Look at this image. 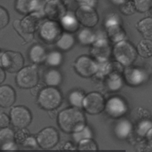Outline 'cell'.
<instances>
[{
  "label": "cell",
  "mask_w": 152,
  "mask_h": 152,
  "mask_svg": "<svg viewBox=\"0 0 152 152\" xmlns=\"http://www.w3.org/2000/svg\"><path fill=\"white\" fill-rule=\"evenodd\" d=\"M120 11L126 15H129L134 14L135 12V8L133 1H125L120 5Z\"/></svg>",
  "instance_id": "cell-36"
},
{
  "label": "cell",
  "mask_w": 152,
  "mask_h": 152,
  "mask_svg": "<svg viewBox=\"0 0 152 152\" xmlns=\"http://www.w3.org/2000/svg\"><path fill=\"white\" fill-rule=\"evenodd\" d=\"M61 26L67 33H72L77 31L79 27L78 20L74 15L71 14L64 15L61 18Z\"/></svg>",
  "instance_id": "cell-19"
},
{
  "label": "cell",
  "mask_w": 152,
  "mask_h": 152,
  "mask_svg": "<svg viewBox=\"0 0 152 152\" xmlns=\"http://www.w3.org/2000/svg\"><path fill=\"white\" fill-rule=\"evenodd\" d=\"M9 15L7 10L0 7V28L5 27L8 23Z\"/></svg>",
  "instance_id": "cell-37"
},
{
  "label": "cell",
  "mask_w": 152,
  "mask_h": 152,
  "mask_svg": "<svg viewBox=\"0 0 152 152\" xmlns=\"http://www.w3.org/2000/svg\"><path fill=\"white\" fill-rule=\"evenodd\" d=\"M65 11V7L59 0H51L46 5L45 12L52 20L62 18Z\"/></svg>",
  "instance_id": "cell-15"
},
{
  "label": "cell",
  "mask_w": 152,
  "mask_h": 152,
  "mask_svg": "<svg viewBox=\"0 0 152 152\" xmlns=\"http://www.w3.org/2000/svg\"><path fill=\"white\" fill-rule=\"evenodd\" d=\"M125 78L127 83L132 86H138L147 79L146 72L137 68H128L125 70Z\"/></svg>",
  "instance_id": "cell-14"
},
{
  "label": "cell",
  "mask_w": 152,
  "mask_h": 152,
  "mask_svg": "<svg viewBox=\"0 0 152 152\" xmlns=\"http://www.w3.org/2000/svg\"><path fill=\"white\" fill-rule=\"evenodd\" d=\"M83 107L90 114H97L104 108V99L100 93H90L84 96Z\"/></svg>",
  "instance_id": "cell-10"
},
{
  "label": "cell",
  "mask_w": 152,
  "mask_h": 152,
  "mask_svg": "<svg viewBox=\"0 0 152 152\" xmlns=\"http://www.w3.org/2000/svg\"><path fill=\"white\" fill-rule=\"evenodd\" d=\"M38 81V72L34 66H27L17 72L16 83L22 88H32L37 84Z\"/></svg>",
  "instance_id": "cell-4"
},
{
  "label": "cell",
  "mask_w": 152,
  "mask_h": 152,
  "mask_svg": "<svg viewBox=\"0 0 152 152\" xmlns=\"http://www.w3.org/2000/svg\"><path fill=\"white\" fill-rule=\"evenodd\" d=\"M91 137L92 132L91 129L86 126H85L82 129L73 133V138L78 143L83 140L90 139Z\"/></svg>",
  "instance_id": "cell-32"
},
{
  "label": "cell",
  "mask_w": 152,
  "mask_h": 152,
  "mask_svg": "<svg viewBox=\"0 0 152 152\" xmlns=\"http://www.w3.org/2000/svg\"><path fill=\"white\" fill-rule=\"evenodd\" d=\"M10 117L4 112H0V128L8 127L10 123Z\"/></svg>",
  "instance_id": "cell-38"
},
{
  "label": "cell",
  "mask_w": 152,
  "mask_h": 152,
  "mask_svg": "<svg viewBox=\"0 0 152 152\" xmlns=\"http://www.w3.org/2000/svg\"><path fill=\"white\" fill-rule=\"evenodd\" d=\"M110 1H112L113 4L116 5H121L126 1V0H110Z\"/></svg>",
  "instance_id": "cell-42"
},
{
  "label": "cell",
  "mask_w": 152,
  "mask_h": 152,
  "mask_svg": "<svg viewBox=\"0 0 152 152\" xmlns=\"http://www.w3.org/2000/svg\"><path fill=\"white\" fill-rule=\"evenodd\" d=\"M137 51L140 56L149 58L152 55V42L150 39L141 40L137 46Z\"/></svg>",
  "instance_id": "cell-26"
},
{
  "label": "cell",
  "mask_w": 152,
  "mask_h": 152,
  "mask_svg": "<svg viewBox=\"0 0 152 152\" xmlns=\"http://www.w3.org/2000/svg\"><path fill=\"white\" fill-rule=\"evenodd\" d=\"M113 55L119 63L124 66H129L136 59L137 51L129 42L120 41L114 47Z\"/></svg>",
  "instance_id": "cell-3"
},
{
  "label": "cell",
  "mask_w": 152,
  "mask_h": 152,
  "mask_svg": "<svg viewBox=\"0 0 152 152\" xmlns=\"http://www.w3.org/2000/svg\"><path fill=\"white\" fill-rule=\"evenodd\" d=\"M29 58L34 63H41L46 59V53L45 48L39 45L33 46L29 51Z\"/></svg>",
  "instance_id": "cell-21"
},
{
  "label": "cell",
  "mask_w": 152,
  "mask_h": 152,
  "mask_svg": "<svg viewBox=\"0 0 152 152\" xmlns=\"http://www.w3.org/2000/svg\"><path fill=\"white\" fill-rule=\"evenodd\" d=\"M62 34V27L56 21L48 20L39 27V36L47 43H52L58 40Z\"/></svg>",
  "instance_id": "cell-6"
},
{
  "label": "cell",
  "mask_w": 152,
  "mask_h": 152,
  "mask_svg": "<svg viewBox=\"0 0 152 152\" xmlns=\"http://www.w3.org/2000/svg\"><path fill=\"white\" fill-rule=\"evenodd\" d=\"M45 81L46 84L49 86H56L61 83L62 76L58 71L53 69H50L45 75Z\"/></svg>",
  "instance_id": "cell-25"
},
{
  "label": "cell",
  "mask_w": 152,
  "mask_h": 152,
  "mask_svg": "<svg viewBox=\"0 0 152 152\" xmlns=\"http://www.w3.org/2000/svg\"><path fill=\"white\" fill-rule=\"evenodd\" d=\"M58 123L61 128L66 132H75L86 126L83 113L76 107L63 110L58 115Z\"/></svg>",
  "instance_id": "cell-1"
},
{
  "label": "cell",
  "mask_w": 152,
  "mask_h": 152,
  "mask_svg": "<svg viewBox=\"0 0 152 152\" xmlns=\"http://www.w3.org/2000/svg\"><path fill=\"white\" fill-rule=\"evenodd\" d=\"M62 96L60 92L52 87L43 89L39 93L38 101L45 109L51 110L57 107L61 103Z\"/></svg>",
  "instance_id": "cell-5"
},
{
  "label": "cell",
  "mask_w": 152,
  "mask_h": 152,
  "mask_svg": "<svg viewBox=\"0 0 152 152\" xmlns=\"http://www.w3.org/2000/svg\"><path fill=\"white\" fill-rule=\"evenodd\" d=\"M109 36L111 40L115 42H120L125 37L124 31L117 24L115 21L114 23H107Z\"/></svg>",
  "instance_id": "cell-24"
},
{
  "label": "cell",
  "mask_w": 152,
  "mask_h": 152,
  "mask_svg": "<svg viewBox=\"0 0 152 152\" xmlns=\"http://www.w3.org/2000/svg\"><path fill=\"white\" fill-rule=\"evenodd\" d=\"M104 107L106 112L114 118L121 116L127 111V106L125 102L119 97L110 98L104 104Z\"/></svg>",
  "instance_id": "cell-13"
},
{
  "label": "cell",
  "mask_w": 152,
  "mask_h": 152,
  "mask_svg": "<svg viewBox=\"0 0 152 152\" xmlns=\"http://www.w3.org/2000/svg\"><path fill=\"white\" fill-rule=\"evenodd\" d=\"M139 31L145 37H150L152 35V20L151 18L148 17L141 20L137 26Z\"/></svg>",
  "instance_id": "cell-27"
},
{
  "label": "cell",
  "mask_w": 152,
  "mask_h": 152,
  "mask_svg": "<svg viewBox=\"0 0 152 152\" xmlns=\"http://www.w3.org/2000/svg\"><path fill=\"white\" fill-rule=\"evenodd\" d=\"M1 60L2 67L11 73L18 72L24 65V58L22 55L17 52L6 51L2 55Z\"/></svg>",
  "instance_id": "cell-7"
},
{
  "label": "cell",
  "mask_w": 152,
  "mask_h": 152,
  "mask_svg": "<svg viewBox=\"0 0 152 152\" xmlns=\"http://www.w3.org/2000/svg\"><path fill=\"white\" fill-rule=\"evenodd\" d=\"M37 142L43 148L48 149L54 147L58 141V134L52 127L42 129L37 136Z\"/></svg>",
  "instance_id": "cell-12"
},
{
  "label": "cell",
  "mask_w": 152,
  "mask_h": 152,
  "mask_svg": "<svg viewBox=\"0 0 152 152\" xmlns=\"http://www.w3.org/2000/svg\"><path fill=\"white\" fill-rule=\"evenodd\" d=\"M10 118L14 126L23 129L30 124L31 115L29 110L26 107L18 106L11 109Z\"/></svg>",
  "instance_id": "cell-8"
},
{
  "label": "cell",
  "mask_w": 152,
  "mask_h": 152,
  "mask_svg": "<svg viewBox=\"0 0 152 152\" xmlns=\"http://www.w3.org/2000/svg\"><path fill=\"white\" fill-rule=\"evenodd\" d=\"M77 20L87 27H93L98 22L99 17L96 10L90 5H83L76 11Z\"/></svg>",
  "instance_id": "cell-9"
},
{
  "label": "cell",
  "mask_w": 152,
  "mask_h": 152,
  "mask_svg": "<svg viewBox=\"0 0 152 152\" xmlns=\"http://www.w3.org/2000/svg\"><path fill=\"white\" fill-rule=\"evenodd\" d=\"M152 123L149 120H143L141 121L137 126V132L140 136H144L148 131L151 129Z\"/></svg>",
  "instance_id": "cell-35"
},
{
  "label": "cell",
  "mask_w": 152,
  "mask_h": 152,
  "mask_svg": "<svg viewBox=\"0 0 152 152\" xmlns=\"http://www.w3.org/2000/svg\"><path fill=\"white\" fill-rule=\"evenodd\" d=\"M84 98V96L83 93L80 91H74L69 94V102L74 107H81Z\"/></svg>",
  "instance_id": "cell-30"
},
{
  "label": "cell",
  "mask_w": 152,
  "mask_h": 152,
  "mask_svg": "<svg viewBox=\"0 0 152 152\" xmlns=\"http://www.w3.org/2000/svg\"><path fill=\"white\" fill-rule=\"evenodd\" d=\"M15 92L12 87L8 85L0 86V106L8 107L12 106L15 100Z\"/></svg>",
  "instance_id": "cell-17"
},
{
  "label": "cell",
  "mask_w": 152,
  "mask_h": 152,
  "mask_svg": "<svg viewBox=\"0 0 152 152\" xmlns=\"http://www.w3.org/2000/svg\"><path fill=\"white\" fill-rule=\"evenodd\" d=\"M109 46L106 42H97L94 45L92 53L97 59L101 62H104L110 53Z\"/></svg>",
  "instance_id": "cell-18"
},
{
  "label": "cell",
  "mask_w": 152,
  "mask_h": 152,
  "mask_svg": "<svg viewBox=\"0 0 152 152\" xmlns=\"http://www.w3.org/2000/svg\"><path fill=\"white\" fill-rule=\"evenodd\" d=\"M133 2L135 10L141 12L148 11L152 6V0H134Z\"/></svg>",
  "instance_id": "cell-34"
},
{
  "label": "cell",
  "mask_w": 152,
  "mask_h": 152,
  "mask_svg": "<svg viewBox=\"0 0 152 152\" xmlns=\"http://www.w3.org/2000/svg\"><path fill=\"white\" fill-rule=\"evenodd\" d=\"M132 128V124L129 121L126 119H121L116 125L115 132L119 138H125L131 133Z\"/></svg>",
  "instance_id": "cell-20"
},
{
  "label": "cell",
  "mask_w": 152,
  "mask_h": 152,
  "mask_svg": "<svg viewBox=\"0 0 152 152\" xmlns=\"http://www.w3.org/2000/svg\"><path fill=\"white\" fill-rule=\"evenodd\" d=\"M40 17L37 14H32L23 18V20H15L14 27L18 33L27 41L31 40L33 33L40 23Z\"/></svg>",
  "instance_id": "cell-2"
},
{
  "label": "cell",
  "mask_w": 152,
  "mask_h": 152,
  "mask_svg": "<svg viewBox=\"0 0 152 152\" xmlns=\"http://www.w3.org/2000/svg\"><path fill=\"white\" fill-rule=\"evenodd\" d=\"M38 4V0H17L16 8L20 12L27 14L36 10Z\"/></svg>",
  "instance_id": "cell-22"
},
{
  "label": "cell",
  "mask_w": 152,
  "mask_h": 152,
  "mask_svg": "<svg viewBox=\"0 0 152 152\" xmlns=\"http://www.w3.org/2000/svg\"><path fill=\"white\" fill-rule=\"evenodd\" d=\"M37 140L34 138L32 137H29V136L23 142V145L28 147H35L37 146Z\"/></svg>",
  "instance_id": "cell-39"
},
{
  "label": "cell",
  "mask_w": 152,
  "mask_h": 152,
  "mask_svg": "<svg viewBox=\"0 0 152 152\" xmlns=\"http://www.w3.org/2000/svg\"><path fill=\"white\" fill-rule=\"evenodd\" d=\"M15 134L12 130L8 127L0 129V150H11L14 148Z\"/></svg>",
  "instance_id": "cell-16"
},
{
  "label": "cell",
  "mask_w": 152,
  "mask_h": 152,
  "mask_svg": "<svg viewBox=\"0 0 152 152\" xmlns=\"http://www.w3.org/2000/svg\"><path fill=\"white\" fill-rule=\"evenodd\" d=\"M80 152H96L97 146L91 139H84L78 142Z\"/></svg>",
  "instance_id": "cell-29"
},
{
  "label": "cell",
  "mask_w": 152,
  "mask_h": 152,
  "mask_svg": "<svg viewBox=\"0 0 152 152\" xmlns=\"http://www.w3.org/2000/svg\"><path fill=\"white\" fill-rule=\"evenodd\" d=\"M75 43V39L72 34L69 33L61 34L56 41L57 46L62 50H69Z\"/></svg>",
  "instance_id": "cell-23"
},
{
  "label": "cell",
  "mask_w": 152,
  "mask_h": 152,
  "mask_svg": "<svg viewBox=\"0 0 152 152\" xmlns=\"http://www.w3.org/2000/svg\"><path fill=\"white\" fill-rule=\"evenodd\" d=\"M6 77L5 72L4 70L0 67V86L3 83V82L5 81Z\"/></svg>",
  "instance_id": "cell-40"
},
{
  "label": "cell",
  "mask_w": 152,
  "mask_h": 152,
  "mask_svg": "<svg viewBox=\"0 0 152 152\" xmlns=\"http://www.w3.org/2000/svg\"><path fill=\"white\" fill-rule=\"evenodd\" d=\"M0 55H1V52H0Z\"/></svg>",
  "instance_id": "cell-43"
},
{
  "label": "cell",
  "mask_w": 152,
  "mask_h": 152,
  "mask_svg": "<svg viewBox=\"0 0 152 152\" xmlns=\"http://www.w3.org/2000/svg\"><path fill=\"white\" fill-rule=\"evenodd\" d=\"M75 69L81 75L86 77H90L98 71V64L91 58L87 56L78 58L75 65Z\"/></svg>",
  "instance_id": "cell-11"
},
{
  "label": "cell",
  "mask_w": 152,
  "mask_h": 152,
  "mask_svg": "<svg viewBox=\"0 0 152 152\" xmlns=\"http://www.w3.org/2000/svg\"><path fill=\"white\" fill-rule=\"evenodd\" d=\"M107 87L110 90L116 91L121 88L122 86V78L117 75H112L107 81Z\"/></svg>",
  "instance_id": "cell-33"
},
{
  "label": "cell",
  "mask_w": 152,
  "mask_h": 152,
  "mask_svg": "<svg viewBox=\"0 0 152 152\" xmlns=\"http://www.w3.org/2000/svg\"><path fill=\"white\" fill-rule=\"evenodd\" d=\"M78 39L83 45H89L93 43L95 39L93 31L88 28L83 29L78 34Z\"/></svg>",
  "instance_id": "cell-28"
},
{
  "label": "cell",
  "mask_w": 152,
  "mask_h": 152,
  "mask_svg": "<svg viewBox=\"0 0 152 152\" xmlns=\"http://www.w3.org/2000/svg\"><path fill=\"white\" fill-rule=\"evenodd\" d=\"M76 1L82 5H87L90 6H91V5H92L94 2V0H76Z\"/></svg>",
  "instance_id": "cell-41"
},
{
  "label": "cell",
  "mask_w": 152,
  "mask_h": 152,
  "mask_svg": "<svg viewBox=\"0 0 152 152\" xmlns=\"http://www.w3.org/2000/svg\"><path fill=\"white\" fill-rule=\"evenodd\" d=\"M45 60L49 65L56 66L61 64L62 56L61 53L58 51H52L46 55Z\"/></svg>",
  "instance_id": "cell-31"
}]
</instances>
